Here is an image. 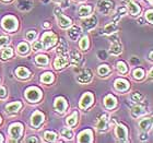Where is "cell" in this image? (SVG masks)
Here are the masks:
<instances>
[{
  "label": "cell",
  "instance_id": "obj_47",
  "mask_svg": "<svg viewBox=\"0 0 153 143\" xmlns=\"http://www.w3.org/2000/svg\"><path fill=\"white\" fill-rule=\"evenodd\" d=\"M100 59H106V53L105 51H99Z\"/></svg>",
  "mask_w": 153,
  "mask_h": 143
},
{
  "label": "cell",
  "instance_id": "obj_4",
  "mask_svg": "<svg viewBox=\"0 0 153 143\" xmlns=\"http://www.w3.org/2000/svg\"><path fill=\"white\" fill-rule=\"evenodd\" d=\"M2 26L7 31H14L18 27V22L13 16H6L2 20Z\"/></svg>",
  "mask_w": 153,
  "mask_h": 143
},
{
  "label": "cell",
  "instance_id": "obj_37",
  "mask_svg": "<svg viewBox=\"0 0 153 143\" xmlns=\"http://www.w3.org/2000/svg\"><path fill=\"white\" fill-rule=\"evenodd\" d=\"M13 51H12V48L8 47L7 49H4L2 53V59L3 60H6V59H9L11 56H12Z\"/></svg>",
  "mask_w": 153,
  "mask_h": 143
},
{
  "label": "cell",
  "instance_id": "obj_46",
  "mask_svg": "<svg viewBox=\"0 0 153 143\" xmlns=\"http://www.w3.org/2000/svg\"><path fill=\"white\" fill-rule=\"evenodd\" d=\"M6 95H7L6 89H4V87H0V97H1V99H4Z\"/></svg>",
  "mask_w": 153,
  "mask_h": 143
},
{
  "label": "cell",
  "instance_id": "obj_15",
  "mask_svg": "<svg viewBox=\"0 0 153 143\" xmlns=\"http://www.w3.org/2000/svg\"><path fill=\"white\" fill-rule=\"evenodd\" d=\"M115 87H116V90L123 92V91L128 90V87H129V83H128L126 80L118 79V80H116V82H115Z\"/></svg>",
  "mask_w": 153,
  "mask_h": 143
},
{
  "label": "cell",
  "instance_id": "obj_24",
  "mask_svg": "<svg viewBox=\"0 0 153 143\" xmlns=\"http://www.w3.org/2000/svg\"><path fill=\"white\" fill-rule=\"evenodd\" d=\"M16 76H19V78H22V79H26V78H29L30 76V71L24 67H20L16 69Z\"/></svg>",
  "mask_w": 153,
  "mask_h": 143
},
{
  "label": "cell",
  "instance_id": "obj_22",
  "mask_svg": "<svg viewBox=\"0 0 153 143\" xmlns=\"http://www.w3.org/2000/svg\"><path fill=\"white\" fill-rule=\"evenodd\" d=\"M143 114H146V110H144V108L140 105L134 106V107L132 108V110H131V115H132V117H134V118L140 117L141 115H143Z\"/></svg>",
  "mask_w": 153,
  "mask_h": 143
},
{
  "label": "cell",
  "instance_id": "obj_5",
  "mask_svg": "<svg viewBox=\"0 0 153 143\" xmlns=\"http://www.w3.org/2000/svg\"><path fill=\"white\" fill-rule=\"evenodd\" d=\"M55 14H56V16H57L58 22H59V25H60L61 27H68V26L71 25L70 19H68V18H66L65 16H62V14H61L60 9H59L58 7L55 9Z\"/></svg>",
  "mask_w": 153,
  "mask_h": 143
},
{
  "label": "cell",
  "instance_id": "obj_49",
  "mask_svg": "<svg viewBox=\"0 0 153 143\" xmlns=\"http://www.w3.org/2000/svg\"><path fill=\"white\" fill-rule=\"evenodd\" d=\"M147 138H148V136H147V134H146V133H142V134H141L140 139H141V140H146V139H147Z\"/></svg>",
  "mask_w": 153,
  "mask_h": 143
},
{
  "label": "cell",
  "instance_id": "obj_51",
  "mask_svg": "<svg viewBox=\"0 0 153 143\" xmlns=\"http://www.w3.org/2000/svg\"><path fill=\"white\" fill-rule=\"evenodd\" d=\"M150 60H152V53H150V58H149Z\"/></svg>",
  "mask_w": 153,
  "mask_h": 143
},
{
  "label": "cell",
  "instance_id": "obj_36",
  "mask_svg": "<svg viewBox=\"0 0 153 143\" xmlns=\"http://www.w3.org/2000/svg\"><path fill=\"white\" fill-rule=\"evenodd\" d=\"M61 136H62V137H65L66 139H71V138H72V136H74V133H72V131H71L70 129L65 128V129H62V130H61Z\"/></svg>",
  "mask_w": 153,
  "mask_h": 143
},
{
  "label": "cell",
  "instance_id": "obj_29",
  "mask_svg": "<svg viewBox=\"0 0 153 143\" xmlns=\"http://www.w3.org/2000/svg\"><path fill=\"white\" fill-rule=\"evenodd\" d=\"M76 118H78V114H76V111H74V113H72V114H71L70 116L67 118V124L69 126V127H71V126H74V124H76Z\"/></svg>",
  "mask_w": 153,
  "mask_h": 143
},
{
  "label": "cell",
  "instance_id": "obj_13",
  "mask_svg": "<svg viewBox=\"0 0 153 143\" xmlns=\"http://www.w3.org/2000/svg\"><path fill=\"white\" fill-rule=\"evenodd\" d=\"M66 107H67V103H66L65 99H62V97H57V99H55V108H56L57 111L62 113V111H65Z\"/></svg>",
  "mask_w": 153,
  "mask_h": 143
},
{
  "label": "cell",
  "instance_id": "obj_20",
  "mask_svg": "<svg viewBox=\"0 0 153 143\" xmlns=\"http://www.w3.org/2000/svg\"><path fill=\"white\" fill-rule=\"evenodd\" d=\"M67 51H68L67 44H66V41H65L64 38H60V41H59V46H58V48H57V53L59 55L65 56V55L67 54Z\"/></svg>",
  "mask_w": 153,
  "mask_h": 143
},
{
  "label": "cell",
  "instance_id": "obj_8",
  "mask_svg": "<svg viewBox=\"0 0 153 143\" xmlns=\"http://www.w3.org/2000/svg\"><path fill=\"white\" fill-rule=\"evenodd\" d=\"M92 103H93V95L91 93H85V94L82 96L81 101H80V107L83 108V109H85V108L89 107Z\"/></svg>",
  "mask_w": 153,
  "mask_h": 143
},
{
  "label": "cell",
  "instance_id": "obj_48",
  "mask_svg": "<svg viewBox=\"0 0 153 143\" xmlns=\"http://www.w3.org/2000/svg\"><path fill=\"white\" fill-rule=\"evenodd\" d=\"M26 142H39V140L38 139H36V138L32 137V138H29V139H26Z\"/></svg>",
  "mask_w": 153,
  "mask_h": 143
},
{
  "label": "cell",
  "instance_id": "obj_39",
  "mask_svg": "<svg viewBox=\"0 0 153 143\" xmlns=\"http://www.w3.org/2000/svg\"><path fill=\"white\" fill-rule=\"evenodd\" d=\"M143 76H144V72H143V70L142 69H136L134 70V79H137V80H140V79H142L143 78Z\"/></svg>",
  "mask_w": 153,
  "mask_h": 143
},
{
  "label": "cell",
  "instance_id": "obj_23",
  "mask_svg": "<svg viewBox=\"0 0 153 143\" xmlns=\"http://www.w3.org/2000/svg\"><path fill=\"white\" fill-rule=\"evenodd\" d=\"M104 103H105V106L108 108V109H112V108H114L115 106H116V99L112 95H107L105 97Z\"/></svg>",
  "mask_w": 153,
  "mask_h": 143
},
{
  "label": "cell",
  "instance_id": "obj_3",
  "mask_svg": "<svg viewBox=\"0 0 153 143\" xmlns=\"http://www.w3.org/2000/svg\"><path fill=\"white\" fill-rule=\"evenodd\" d=\"M25 96L26 99L31 101V102H37L38 99H41L42 93L37 87H30V89L26 90Z\"/></svg>",
  "mask_w": 153,
  "mask_h": 143
},
{
  "label": "cell",
  "instance_id": "obj_27",
  "mask_svg": "<svg viewBox=\"0 0 153 143\" xmlns=\"http://www.w3.org/2000/svg\"><path fill=\"white\" fill-rule=\"evenodd\" d=\"M117 29V23L116 22H113V23H109L107 25L104 27V33L105 34H113V33L116 31Z\"/></svg>",
  "mask_w": 153,
  "mask_h": 143
},
{
  "label": "cell",
  "instance_id": "obj_31",
  "mask_svg": "<svg viewBox=\"0 0 153 143\" xmlns=\"http://www.w3.org/2000/svg\"><path fill=\"white\" fill-rule=\"evenodd\" d=\"M53 80H54V76L51 72H46L42 76V81L44 83H51L53 82Z\"/></svg>",
  "mask_w": 153,
  "mask_h": 143
},
{
  "label": "cell",
  "instance_id": "obj_26",
  "mask_svg": "<svg viewBox=\"0 0 153 143\" xmlns=\"http://www.w3.org/2000/svg\"><path fill=\"white\" fill-rule=\"evenodd\" d=\"M151 124H152V121H151L150 118H144V119H142V120L139 122V127H140L142 130H148V129L151 127Z\"/></svg>",
  "mask_w": 153,
  "mask_h": 143
},
{
  "label": "cell",
  "instance_id": "obj_9",
  "mask_svg": "<svg viewBox=\"0 0 153 143\" xmlns=\"http://www.w3.org/2000/svg\"><path fill=\"white\" fill-rule=\"evenodd\" d=\"M44 120V115L42 114L41 111H35L32 116V119H31V124H32L33 127L37 128L39 124L43 122Z\"/></svg>",
  "mask_w": 153,
  "mask_h": 143
},
{
  "label": "cell",
  "instance_id": "obj_19",
  "mask_svg": "<svg viewBox=\"0 0 153 143\" xmlns=\"http://www.w3.org/2000/svg\"><path fill=\"white\" fill-rule=\"evenodd\" d=\"M107 121H108V116L106 114H104L102 117L100 118L99 124L96 126L97 129H100V130H105L106 128H107Z\"/></svg>",
  "mask_w": 153,
  "mask_h": 143
},
{
  "label": "cell",
  "instance_id": "obj_32",
  "mask_svg": "<svg viewBox=\"0 0 153 143\" xmlns=\"http://www.w3.org/2000/svg\"><path fill=\"white\" fill-rule=\"evenodd\" d=\"M18 50H19L20 54H27L29 53V45L26 43H21L18 46Z\"/></svg>",
  "mask_w": 153,
  "mask_h": 143
},
{
  "label": "cell",
  "instance_id": "obj_17",
  "mask_svg": "<svg viewBox=\"0 0 153 143\" xmlns=\"http://www.w3.org/2000/svg\"><path fill=\"white\" fill-rule=\"evenodd\" d=\"M81 34V29H80L79 26H72L69 31H68V35L71 39H74L76 41V38L79 37V35Z\"/></svg>",
  "mask_w": 153,
  "mask_h": 143
},
{
  "label": "cell",
  "instance_id": "obj_42",
  "mask_svg": "<svg viewBox=\"0 0 153 143\" xmlns=\"http://www.w3.org/2000/svg\"><path fill=\"white\" fill-rule=\"evenodd\" d=\"M33 47L35 50H42V49H44V45L42 41H35L34 44H33Z\"/></svg>",
  "mask_w": 153,
  "mask_h": 143
},
{
  "label": "cell",
  "instance_id": "obj_50",
  "mask_svg": "<svg viewBox=\"0 0 153 143\" xmlns=\"http://www.w3.org/2000/svg\"><path fill=\"white\" fill-rule=\"evenodd\" d=\"M44 26H45V27H49V24H48V22H45Z\"/></svg>",
  "mask_w": 153,
  "mask_h": 143
},
{
  "label": "cell",
  "instance_id": "obj_35",
  "mask_svg": "<svg viewBox=\"0 0 153 143\" xmlns=\"http://www.w3.org/2000/svg\"><path fill=\"white\" fill-rule=\"evenodd\" d=\"M36 62L39 64H47L48 62V58L44 55H38L36 57Z\"/></svg>",
  "mask_w": 153,
  "mask_h": 143
},
{
  "label": "cell",
  "instance_id": "obj_25",
  "mask_svg": "<svg viewBox=\"0 0 153 143\" xmlns=\"http://www.w3.org/2000/svg\"><path fill=\"white\" fill-rule=\"evenodd\" d=\"M21 107V103L19 102H16V103H12V104H9V105H7L6 109L8 113H16L18 111Z\"/></svg>",
  "mask_w": 153,
  "mask_h": 143
},
{
  "label": "cell",
  "instance_id": "obj_21",
  "mask_svg": "<svg viewBox=\"0 0 153 143\" xmlns=\"http://www.w3.org/2000/svg\"><path fill=\"white\" fill-rule=\"evenodd\" d=\"M128 10H129L130 14H132V16H136V14L140 12L139 6L136 4L134 2H132V1H130V0H128Z\"/></svg>",
  "mask_w": 153,
  "mask_h": 143
},
{
  "label": "cell",
  "instance_id": "obj_10",
  "mask_svg": "<svg viewBox=\"0 0 153 143\" xmlns=\"http://www.w3.org/2000/svg\"><path fill=\"white\" fill-rule=\"evenodd\" d=\"M79 142H92V131L91 130H84L79 134Z\"/></svg>",
  "mask_w": 153,
  "mask_h": 143
},
{
  "label": "cell",
  "instance_id": "obj_33",
  "mask_svg": "<svg viewBox=\"0 0 153 143\" xmlns=\"http://www.w3.org/2000/svg\"><path fill=\"white\" fill-rule=\"evenodd\" d=\"M44 137H45V140L48 141V142H54V141H56V134L54 132H51V131L45 132Z\"/></svg>",
  "mask_w": 153,
  "mask_h": 143
},
{
  "label": "cell",
  "instance_id": "obj_55",
  "mask_svg": "<svg viewBox=\"0 0 153 143\" xmlns=\"http://www.w3.org/2000/svg\"><path fill=\"white\" fill-rule=\"evenodd\" d=\"M4 1H9V0H4Z\"/></svg>",
  "mask_w": 153,
  "mask_h": 143
},
{
  "label": "cell",
  "instance_id": "obj_34",
  "mask_svg": "<svg viewBox=\"0 0 153 143\" xmlns=\"http://www.w3.org/2000/svg\"><path fill=\"white\" fill-rule=\"evenodd\" d=\"M88 47H89V38L84 36L80 41V48L83 49V50H85V49H88Z\"/></svg>",
  "mask_w": 153,
  "mask_h": 143
},
{
  "label": "cell",
  "instance_id": "obj_40",
  "mask_svg": "<svg viewBox=\"0 0 153 143\" xmlns=\"http://www.w3.org/2000/svg\"><path fill=\"white\" fill-rule=\"evenodd\" d=\"M108 72H109L108 66H106V64H104V66H100L99 73L101 74V76H106V74H107Z\"/></svg>",
  "mask_w": 153,
  "mask_h": 143
},
{
  "label": "cell",
  "instance_id": "obj_11",
  "mask_svg": "<svg viewBox=\"0 0 153 143\" xmlns=\"http://www.w3.org/2000/svg\"><path fill=\"white\" fill-rule=\"evenodd\" d=\"M116 136L120 141H127V129L124 126H121V124L117 126V128H116Z\"/></svg>",
  "mask_w": 153,
  "mask_h": 143
},
{
  "label": "cell",
  "instance_id": "obj_18",
  "mask_svg": "<svg viewBox=\"0 0 153 143\" xmlns=\"http://www.w3.org/2000/svg\"><path fill=\"white\" fill-rule=\"evenodd\" d=\"M18 8L22 11H27L32 8V2L30 0H19L18 1Z\"/></svg>",
  "mask_w": 153,
  "mask_h": 143
},
{
  "label": "cell",
  "instance_id": "obj_38",
  "mask_svg": "<svg viewBox=\"0 0 153 143\" xmlns=\"http://www.w3.org/2000/svg\"><path fill=\"white\" fill-rule=\"evenodd\" d=\"M117 69H118V71L120 73H126L127 72V70H128V68H127V66L125 64V62H123V61H119V62H117Z\"/></svg>",
  "mask_w": 153,
  "mask_h": 143
},
{
  "label": "cell",
  "instance_id": "obj_16",
  "mask_svg": "<svg viewBox=\"0 0 153 143\" xmlns=\"http://www.w3.org/2000/svg\"><path fill=\"white\" fill-rule=\"evenodd\" d=\"M67 64H68L67 57L61 56V57L56 58V60H55V62H54V66L56 69H61V68H64Z\"/></svg>",
  "mask_w": 153,
  "mask_h": 143
},
{
  "label": "cell",
  "instance_id": "obj_53",
  "mask_svg": "<svg viewBox=\"0 0 153 143\" xmlns=\"http://www.w3.org/2000/svg\"><path fill=\"white\" fill-rule=\"evenodd\" d=\"M149 1H150V2H151V3H152V0H149Z\"/></svg>",
  "mask_w": 153,
  "mask_h": 143
},
{
  "label": "cell",
  "instance_id": "obj_44",
  "mask_svg": "<svg viewBox=\"0 0 153 143\" xmlns=\"http://www.w3.org/2000/svg\"><path fill=\"white\" fill-rule=\"evenodd\" d=\"M8 43H9V38L8 37H6V36H1V37H0V47L7 45Z\"/></svg>",
  "mask_w": 153,
  "mask_h": 143
},
{
  "label": "cell",
  "instance_id": "obj_2",
  "mask_svg": "<svg viewBox=\"0 0 153 143\" xmlns=\"http://www.w3.org/2000/svg\"><path fill=\"white\" fill-rule=\"evenodd\" d=\"M57 41L56 36L53 34L51 32H46L42 37V43L44 45V48H51L53 47Z\"/></svg>",
  "mask_w": 153,
  "mask_h": 143
},
{
  "label": "cell",
  "instance_id": "obj_56",
  "mask_svg": "<svg viewBox=\"0 0 153 143\" xmlns=\"http://www.w3.org/2000/svg\"><path fill=\"white\" fill-rule=\"evenodd\" d=\"M59 1H60V0H59Z\"/></svg>",
  "mask_w": 153,
  "mask_h": 143
},
{
  "label": "cell",
  "instance_id": "obj_28",
  "mask_svg": "<svg viewBox=\"0 0 153 143\" xmlns=\"http://www.w3.org/2000/svg\"><path fill=\"white\" fill-rule=\"evenodd\" d=\"M79 16H88L91 12V7L89 6H81L79 9Z\"/></svg>",
  "mask_w": 153,
  "mask_h": 143
},
{
  "label": "cell",
  "instance_id": "obj_54",
  "mask_svg": "<svg viewBox=\"0 0 153 143\" xmlns=\"http://www.w3.org/2000/svg\"><path fill=\"white\" fill-rule=\"evenodd\" d=\"M0 122H1V117H0Z\"/></svg>",
  "mask_w": 153,
  "mask_h": 143
},
{
  "label": "cell",
  "instance_id": "obj_7",
  "mask_svg": "<svg viewBox=\"0 0 153 143\" xmlns=\"http://www.w3.org/2000/svg\"><path fill=\"white\" fill-rule=\"evenodd\" d=\"M92 79V72L89 69H84L81 73L78 76V81L80 83H89Z\"/></svg>",
  "mask_w": 153,
  "mask_h": 143
},
{
  "label": "cell",
  "instance_id": "obj_6",
  "mask_svg": "<svg viewBox=\"0 0 153 143\" xmlns=\"http://www.w3.org/2000/svg\"><path fill=\"white\" fill-rule=\"evenodd\" d=\"M22 133V124H12L10 126V134L14 139H19Z\"/></svg>",
  "mask_w": 153,
  "mask_h": 143
},
{
  "label": "cell",
  "instance_id": "obj_30",
  "mask_svg": "<svg viewBox=\"0 0 153 143\" xmlns=\"http://www.w3.org/2000/svg\"><path fill=\"white\" fill-rule=\"evenodd\" d=\"M70 59H71V62L74 64H76L81 60V55L79 53H76V51H71L70 53Z\"/></svg>",
  "mask_w": 153,
  "mask_h": 143
},
{
  "label": "cell",
  "instance_id": "obj_1",
  "mask_svg": "<svg viewBox=\"0 0 153 143\" xmlns=\"http://www.w3.org/2000/svg\"><path fill=\"white\" fill-rule=\"evenodd\" d=\"M97 7H99L100 12L104 13V14H109L114 8V2L112 0H100Z\"/></svg>",
  "mask_w": 153,
  "mask_h": 143
},
{
  "label": "cell",
  "instance_id": "obj_14",
  "mask_svg": "<svg viewBox=\"0 0 153 143\" xmlns=\"http://www.w3.org/2000/svg\"><path fill=\"white\" fill-rule=\"evenodd\" d=\"M113 41L112 46H111V49H109V51H111V54L113 55H119L121 53V45L120 43L118 41V38L117 36L114 38V41Z\"/></svg>",
  "mask_w": 153,
  "mask_h": 143
},
{
  "label": "cell",
  "instance_id": "obj_52",
  "mask_svg": "<svg viewBox=\"0 0 153 143\" xmlns=\"http://www.w3.org/2000/svg\"><path fill=\"white\" fill-rule=\"evenodd\" d=\"M0 142H2V138H1V136H0Z\"/></svg>",
  "mask_w": 153,
  "mask_h": 143
},
{
  "label": "cell",
  "instance_id": "obj_43",
  "mask_svg": "<svg viewBox=\"0 0 153 143\" xmlns=\"http://www.w3.org/2000/svg\"><path fill=\"white\" fill-rule=\"evenodd\" d=\"M35 37H36L35 31H30V32H27V34H26V38H27L29 41H34Z\"/></svg>",
  "mask_w": 153,
  "mask_h": 143
},
{
  "label": "cell",
  "instance_id": "obj_41",
  "mask_svg": "<svg viewBox=\"0 0 153 143\" xmlns=\"http://www.w3.org/2000/svg\"><path fill=\"white\" fill-rule=\"evenodd\" d=\"M131 99H132V101L134 102H140L141 99H142V95H141L140 93H134L132 94V96H131Z\"/></svg>",
  "mask_w": 153,
  "mask_h": 143
},
{
  "label": "cell",
  "instance_id": "obj_12",
  "mask_svg": "<svg viewBox=\"0 0 153 143\" xmlns=\"http://www.w3.org/2000/svg\"><path fill=\"white\" fill-rule=\"evenodd\" d=\"M95 25H96V18H95V16H91V18L84 20V21L82 22L83 29L85 30V31L92 30Z\"/></svg>",
  "mask_w": 153,
  "mask_h": 143
},
{
  "label": "cell",
  "instance_id": "obj_45",
  "mask_svg": "<svg viewBox=\"0 0 153 143\" xmlns=\"http://www.w3.org/2000/svg\"><path fill=\"white\" fill-rule=\"evenodd\" d=\"M152 10H149V11H148L147 13H146V18H147L148 19V21H149V22L150 23H152L153 21H152Z\"/></svg>",
  "mask_w": 153,
  "mask_h": 143
}]
</instances>
